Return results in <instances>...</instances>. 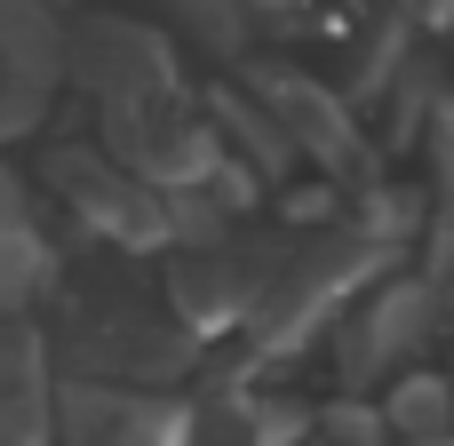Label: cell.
Returning a JSON list of instances; mask_svg holds the SVG:
<instances>
[{
  "mask_svg": "<svg viewBox=\"0 0 454 446\" xmlns=\"http://www.w3.org/2000/svg\"><path fill=\"white\" fill-rule=\"evenodd\" d=\"M64 351L88 383H160V375H184L200 359V335L160 303V295H136V287H88L72 295V319H64Z\"/></svg>",
  "mask_w": 454,
  "mask_h": 446,
  "instance_id": "6da1fadb",
  "label": "cell"
},
{
  "mask_svg": "<svg viewBox=\"0 0 454 446\" xmlns=\"http://www.w3.org/2000/svg\"><path fill=\"white\" fill-rule=\"evenodd\" d=\"M104 160H120L144 192H192L200 168L215 160V136L207 120L184 104V88H160V96H136V104H104Z\"/></svg>",
  "mask_w": 454,
  "mask_h": 446,
  "instance_id": "7a4b0ae2",
  "label": "cell"
},
{
  "mask_svg": "<svg viewBox=\"0 0 454 446\" xmlns=\"http://www.w3.org/2000/svg\"><path fill=\"white\" fill-rule=\"evenodd\" d=\"M56 72H72L96 104H136L176 88L168 40L136 16H72V32H56Z\"/></svg>",
  "mask_w": 454,
  "mask_h": 446,
  "instance_id": "3957f363",
  "label": "cell"
},
{
  "mask_svg": "<svg viewBox=\"0 0 454 446\" xmlns=\"http://www.w3.org/2000/svg\"><path fill=\"white\" fill-rule=\"evenodd\" d=\"M48 184L72 200V215L88 223V231H104V239H120V247H160L168 239V215H160V192H144L120 160H104V152H48Z\"/></svg>",
  "mask_w": 454,
  "mask_h": 446,
  "instance_id": "277c9868",
  "label": "cell"
},
{
  "mask_svg": "<svg viewBox=\"0 0 454 446\" xmlns=\"http://www.w3.org/2000/svg\"><path fill=\"white\" fill-rule=\"evenodd\" d=\"M192 415L168 399H136L128 383H64L56 391V439L64 446H184Z\"/></svg>",
  "mask_w": 454,
  "mask_h": 446,
  "instance_id": "5b68a950",
  "label": "cell"
},
{
  "mask_svg": "<svg viewBox=\"0 0 454 446\" xmlns=\"http://www.w3.org/2000/svg\"><path fill=\"white\" fill-rule=\"evenodd\" d=\"M56 88V24L48 0H0V136L32 128Z\"/></svg>",
  "mask_w": 454,
  "mask_h": 446,
  "instance_id": "8992f818",
  "label": "cell"
},
{
  "mask_svg": "<svg viewBox=\"0 0 454 446\" xmlns=\"http://www.w3.org/2000/svg\"><path fill=\"white\" fill-rule=\"evenodd\" d=\"M255 104H271V120H279V136L295 144V152H311V160H351L359 152V128H351V112L319 88V80H303L295 64H263L255 72Z\"/></svg>",
  "mask_w": 454,
  "mask_h": 446,
  "instance_id": "52a82bcc",
  "label": "cell"
},
{
  "mask_svg": "<svg viewBox=\"0 0 454 446\" xmlns=\"http://www.w3.org/2000/svg\"><path fill=\"white\" fill-rule=\"evenodd\" d=\"M431 335V279H391L351 327H343V383H375L391 359H407Z\"/></svg>",
  "mask_w": 454,
  "mask_h": 446,
  "instance_id": "ba28073f",
  "label": "cell"
},
{
  "mask_svg": "<svg viewBox=\"0 0 454 446\" xmlns=\"http://www.w3.org/2000/svg\"><path fill=\"white\" fill-rule=\"evenodd\" d=\"M48 439V383H40V335L0 327V446Z\"/></svg>",
  "mask_w": 454,
  "mask_h": 446,
  "instance_id": "9c48e42d",
  "label": "cell"
},
{
  "mask_svg": "<svg viewBox=\"0 0 454 446\" xmlns=\"http://www.w3.org/2000/svg\"><path fill=\"white\" fill-rule=\"evenodd\" d=\"M207 136H215V152L247 160L263 184H279V176L295 168V144L279 136V120H271V112H255V104H247V96H231V88H215V96H207Z\"/></svg>",
  "mask_w": 454,
  "mask_h": 446,
  "instance_id": "30bf717a",
  "label": "cell"
},
{
  "mask_svg": "<svg viewBox=\"0 0 454 446\" xmlns=\"http://www.w3.org/2000/svg\"><path fill=\"white\" fill-rule=\"evenodd\" d=\"M40 279H48V247H40L32 215H24V192L0 176V311H16Z\"/></svg>",
  "mask_w": 454,
  "mask_h": 446,
  "instance_id": "8fae6325",
  "label": "cell"
},
{
  "mask_svg": "<svg viewBox=\"0 0 454 446\" xmlns=\"http://www.w3.org/2000/svg\"><path fill=\"white\" fill-rule=\"evenodd\" d=\"M375 415L399 439H447V383L439 375H407V383H391V399Z\"/></svg>",
  "mask_w": 454,
  "mask_h": 446,
  "instance_id": "7c38bea8",
  "label": "cell"
},
{
  "mask_svg": "<svg viewBox=\"0 0 454 446\" xmlns=\"http://www.w3.org/2000/svg\"><path fill=\"white\" fill-rule=\"evenodd\" d=\"M152 8L176 16V32L200 40L207 56H239V48H247V16H239L231 0H152Z\"/></svg>",
  "mask_w": 454,
  "mask_h": 446,
  "instance_id": "4fadbf2b",
  "label": "cell"
},
{
  "mask_svg": "<svg viewBox=\"0 0 454 446\" xmlns=\"http://www.w3.org/2000/svg\"><path fill=\"white\" fill-rule=\"evenodd\" d=\"M319 439H327V446H383L391 431H383V415H375V407L343 399V407H327V415H319Z\"/></svg>",
  "mask_w": 454,
  "mask_h": 446,
  "instance_id": "5bb4252c",
  "label": "cell"
},
{
  "mask_svg": "<svg viewBox=\"0 0 454 446\" xmlns=\"http://www.w3.org/2000/svg\"><path fill=\"white\" fill-rule=\"evenodd\" d=\"M407 446H447V439H407Z\"/></svg>",
  "mask_w": 454,
  "mask_h": 446,
  "instance_id": "9a60e30c",
  "label": "cell"
}]
</instances>
